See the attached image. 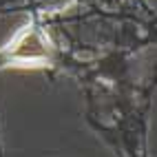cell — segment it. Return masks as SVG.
<instances>
[{
  "mask_svg": "<svg viewBox=\"0 0 157 157\" xmlns=\"http://www.w3.org/2000/svg\"><path fill=\"white\" fill-rule=\"evenodd\" d=\"M9 53L16 62L20 64H31V67H38L47 60L49 53V42L47 38L42 36V31L38 29H27L25 33H20L11 47H9Z\"/></svg>",
  "mask_w": 157,
  "mask_h": 157,
  "instance_id": "1",
  "label": "cell"
}]
</instances>
